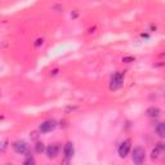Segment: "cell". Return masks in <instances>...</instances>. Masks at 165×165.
Instances as JSON below:
<instances>
[{
    "instance_id": "6da1fadb",
    "label": "cell",
    "mask_w": 165,
    "mask_h": 165,
    "mask_svg": "<svg viewBox=\"0 0 165 165\" xmlns=\"http://www.w3.org/2000/svg\"><path fill=\"white\" fill-rule=\"evenodd\" d=\"M123 84H124L123 74L115 72L112 75V77H111V80H110V89L111 90H118V89H120L121 87H123Z\"/></svg>"
},
{
    "instance_id": "7a4b0ae2",
    "label": "cell",
    "mask_w": 165,
    "mask_h": 165,
    "mask_svg": "<svg viewBox=\"0 0 165 165\" xmlns=\"http://www.w3.org/2000/svg\"><path fill=\"white\" fill-rule=\"evenodd\" d=\"M145 155H146V152H145V150H143L142 147H139V146L134 147L132 159H133V161L135 164H142L143 161H145Z\"/></svg>"
},
{
    "instance_id": "3957f363",
    "label": "cell",
    "mask_w": 165,
    "mask_h": 165,
    "mask_svg": "<svg viewBox=\"0 0 165 165\" xmlns=\"http://www.w3.org/2000/svg\"><path fill=\"white\" fill-rule=\"evenodd\" d=\"M129 150H130V141H129V139H125L124 142L120 143V146H119V148H118L119 156L121 157V159L126 157V155L129 154Z\"/></svg>"
},
{
    "instance_id": "277c9868",
    "label": "cell",
    "mask_w": 165,
    "mask_h": 165,
    "mask_svg": "<svg viewBox=\"0 0 165 165\" xmlns=\"http://www.w3.org/2000/svg\"><path fill=\"white\" fill-rule=\"evenodd\" d=\"M56 126H57V123H56L54 120H45L44 123L40 124V128L39 129H40L41 133H49V132L54 130Z\"/></svg>"
},
{
    "instance_id": "5b68a950",
    "label": "cell",
    "mask_w": 165,
    "mask_h": 165,
    "mask_svg": "<svg viewBox=\"0 0 165 165\" xmlns=\"http://www.w3.org/2000/svg\"><path fill=\"white\" fill-rule=\"evenodd\" d=\"M13 150L16 151L17 154L19 155H23L27 152V150H28V145L25 142V141H16L13 143Z\"/></svg>"
},
{
    "instance_id": "8992f818",
    "label": "cell",
    "mask_w": 165,
    "mask_h": 165,
    "mask_svg": "<svg viewBox=\"0 0 165 165\" xmlns=\"http://www.w3.org/2000/svg\"><path fill=\"white\" fill-rule=\"evenodd\" d=\"M58 145L57 143H53V145H49L45 150V152H47V156L49 157V159H54V157H57V155H58Z\"/></svg>"
},
{
    "instance_id": "52a82bcc",
    "label": "cell",
    "mask_w": 165,
    "mask_h": 165,
    "mask_svg": "<svg viewBox=\"0 0 165 165\" xmlns=\"http://www.w3.org/2000/svg\"><path fill=\"white\" fill-rule=\"evenodd\" d=\"M63 154H64V156H66V159H71V157L74 156L75 148H74L72 142H67L66 145H64V147H63Z\"/></svg>"
},
{
    "instance_id": "ba28073f",
    "label": "cell",
    "mask_w": 165,
    "mask_h": 165,
    "mask_svg": "<svg viewBox=\"0 0 165 165\" xmlns=\"http://www.w3.org/2000/svg\"><path fill=\"white\" fill-rule=\"evenodd\" d=\"M164 154V145L163 143H157V146L155 150H152V154H151V159L152 160H156Z\"/></svg>"
},
{
    "instance_id": "9c48e42d",
    "label": "cell",
    "mask_w": 165,
    "mask_h": 165,
    "mask_svg": "<svg viewBox=\"0 0 165 165\" xmlns=\"http://www.w3.org/2000/svg\"><path fill=\"white\" fill-rule=\"evenodd\" d=\"M161 115V110L157 109V107H150L147 110V116L150 118H159Z\"/></svg>"
},
{
    "instance_id": "30bf717a",
    "label": "cell",
    "mask_w": 165,
    "mask_h": 165,
    "mask_svg": "<svg viewBox=\"0 0 165 165\" xmlns=\"http://www.w3.org/2000/svg\"><path fill=\"white\" fill-rule=\"evenodd\" d=\"M156 132H157V134H159V137L164 138L165 137V125L163 123H159L156 126Z\"/></svg>"
},
{
    "instance_id": "8fae6325",
    "label": "cell",
    "mask_w": 165,
    "mask_h": 165,
    "mask_svg": "<svg viewBox=\"0 0 165 165\" xmlns=\"http://www.w3.org/2000/svg\"><path fill=\"white\" fill-rule=\"evenodd\" d=\"M23 164H25V165H34V164H35V159H34V157H32L31 155H28V156L26 157V159H25Z\"/></svg>"
},
{
    "instance_id": "7c38bea8",
    "label": "cell",
    "mask_w": 165,
    "mask_h": 165,
    "mask_svg": "<svg viewBox=\"0 0 165 165\" xmlns=\"http://www.w3.org/2000/svg\"><path fill=\"white\" fill-rule=\"evenodd\" d=\"M35 150H36L38 154H41V152L45 150V147H44V145H43V143L39 142V143H36V146H35Z\"/></svg>"
},
{
    "instance_id": "4fadbf2b",
    "label": "cell",
    "mask_w": 165,
    "mask_h": 165,
    "mask_svg": "<svg viewBox=\"0 0 165 165\" xmlns=\"http://www.w3.org/2000/svg\"><path fill=\"white\" fill-rule=\"evenodd\" d=\"M41 44H43V39H38L36 43H35V47H39V45H41Z\"/></svg>"
},
{
    "instance_id": "5bb4252c",
    "label": "cell",
    "mask_w": 165,
    "mask_h": 165,
    "mask_svg": "<svg viewBox=\"0 0 165 165\" xmlns=\"http://www.w3.org/2000/svg\"><path fill=\"white\" fill-rule=\"evenodd\" d=\"M123 61H124V62H132V61H134V58H132V57H125Z\"/></svg>"
}]
</instances>
